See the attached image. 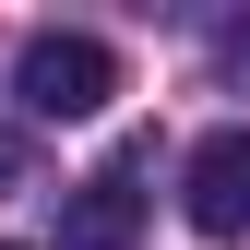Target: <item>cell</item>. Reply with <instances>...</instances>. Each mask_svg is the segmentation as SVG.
Returning <instances> with one entry per match:
<instances>
[{"label": "cell", "instance_id": "4", "mask_svg": "<svg viewBox=\"0 0 250 250\" xmlns=\"http://www.w3.org/2000/svg\"><path fill=\"white\" fill-rule=\"evenodd\" d=\"M214 60H227V83H250V12L227 24V36H214Z\"/></svg>", "mask_w": 250, "mask_h": 250}, {"label": "cell", "instance_id": "1", "mask_svg": "<svg viewBox=\"0 0 250 250\" xmlns=\"http://www.w3.org/2000/svg\"><path fill=\"white\" fill-rule=\"evenodd\" d=\"M12 96L36 107V119H96V107L119 96V60H107V36L36 24V36H24V60H12Z\"/></svg>", "mask_w": 250, "mask_h": 250}, {"label": "cell", "instance_id": "5", "mask_svg": "<svg viewBox=\"0 0 250 250\" xmlns=\"http://www.w3.org/2000/svg\"><path fill=\"white\" fill-rule=\"evenodd\" d=\"M0 250H12V238H0Z\"/></svg>", "mask_w": 250, "mask_h": 250}, {"label": "cell", "instance_id": "2", "mask_svg": "<svg viewBox=\"0 0 250 250\" xmlns=\"http://www.w3.org/2000/svg\"><path fill=\"white\" fill-rule=\"evenodd\" d=\"M143 167H155V155H143V143H119L107 167L60 203V250H131V238H143Z\"/></svg>", "mask_w": 250, "mask_h": 250}, {"label": "cell", "instance_id": "3", "mask_svg": "<svg viewBox=\"0 0 250 250\" xmlns=\"http://www.w3.org/2000/svg\"><path fill=\"white\" fill-rule=\"evenodd\" d=\"M191 227L203 238H250V131H203L191 143Z\"/></svg>", "mask_w": 250, "mask_h": 250}]
</instances>
